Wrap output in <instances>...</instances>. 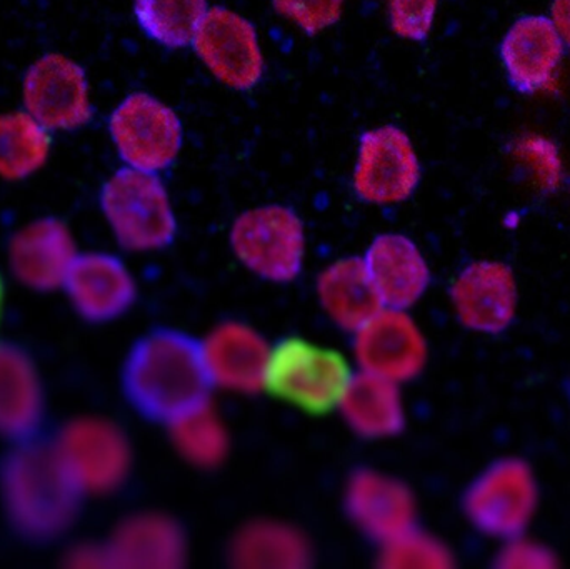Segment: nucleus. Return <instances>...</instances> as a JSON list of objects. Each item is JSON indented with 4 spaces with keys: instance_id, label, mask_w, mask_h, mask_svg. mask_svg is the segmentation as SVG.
<instances>
[{
    "instance_id": "nucleus-29",
    "label": "nucleus",
    "mask_w": 570,
    "mask_h": 569,
    "mask_svg": "<svg viewBox=\"0 0 570 569\" xmlns=\"http://www.w3.org/2000/svg\"><path fill=\"white\" fill-rule=\"evenodd\" d=\"M514 156L534 177L542 193H554L564 179V163L554 140L541 134H529L515 140Z\"/></svg>"
},
{
    "instance_id": "nucleus-15",
    "label": "nucleus",
    "mask_w": 570,
    "mask_h": 569,
    "mask_svg": "<svg viewBox=\"0 0 570 569\" xmlns=\"http://www.w3.org/2000/svg\"><path fill=\"white\" fill-rule=\"evenodd\" d=\"M79 256L69 226L56 217H43L13 234L9 267L27 290L50 293L62 290L73 261Z\"/></svg>"
},
{
    "instance_id": "nucleus-23",
    "label": "nucleus",
    "mask_w": 570,
    "mask_h": 569,
    "mask_svg": "<svg viewBox=\"0 0 570 569\" xmlns=\"http://www.w3.org/2000/svg\"><path fill=\"white\" fill-rule=\"evenodd\" d=\"M341 410L352 430L364 438L394 436L404 428V403L399 383L365 371L352 377Z\"/></svg>"
},
{
    "instance_id": "nucleus-9",
    "label": "nucleus",
    "mask_w": 570,
    "mask_h": 569,
    "mask_svg": "<svg viewBox=\"0 0 570 569\" xmlns=\"http://www.w3.org/2000/svg\"><path fill=\"white\" fill-rule=\"evenodd\" d=\"M421 179V159L404 129L382 124L362 134L352 170V190L362 203H405L417 190Z\"/></svg>"
},
{
    "instance_id": "nucleus-11",
    "label": "nucleus",
    "mask_w": 570,
    "mask_h": 569,
    "mask_svg": "<svg viewBox=\"0 0 570 569\" xmlns=\"http://www.w3.org/2000/svg\"><path fill=\"white\" fill-rule=\"evenodd\" d=\"M23 104L47 130L79 129L92 119L86 72L62 53H47L30 66Z\"/></svg>"
},
{
    "instance_id": "nucleus-3",
    "label": "nucleus",
    "mask_w": 570,
    "mask_h": 569,
    "mask_svg": "<svg viewBox=\"0 0 570 569\" xmlns=\"http://www.w3.org/2000/svg\"><path fill=\"white\" fill-rule=\"evenodd\" d=\"M352 377L351 364L337 351L288 337L271 347L263 387L305 413L327 414L341 408Z\"/></svg>"
},
{
    "instance_id": "nucleus-34",
    "label": "nucleus",
    "mask_w": 570,
    "mask_h": 569,
    "mask_svg": "<svg viewBox=\"0 0 570 569\" xmlns=\"http://www.w3.org/2000/svg\"><path fill=\"white\" fill-rule=\"evenodd\" d=\"M6 279L0 271V326H2L3 313H6Z\"/></svg>"
},
{
    "instance_id": "nucleus-28",
    "label": "nucleus",
    "mask_w": 570,
    "mask_h": 569,
    "mask_svg": "<svg viewBox=\"0 0 570 569\" xmlns=\"http://www.w3.org/2000/svg\"><path fill=\"white\" fill-rule=\"evenodd\" d=\"M381 565L385 568H451V551L429 534L412 528L407 533L382 545Z\"/></svg>"
},
{
    "instance_id": "nucleus-17",
    "label": "nucleus",
    "mask_w": 570,
    "mask_h": 569,
    "mask_svg": "<svg viewBox=\"0 0 570 569\" xmlns=\"http://www.w3.org/2000/svg\"><path fill=\"white\" fill-rule=\"evenodd\" d=\"M46 404L36 361L23 347L0 341V438L12 444L39 438Z\"/></svg>"
},
{
    "instance_id": "nucleus-20",
    "label": "nucleus",
    "mask_w": 570,
    "mask_h": 569,
    "mask_svg": "<svg viewBox=\"0 0 570 569\" xmlns=\"http://www.w3.org/2000/svg\"><path fill=\"white\" fill-rule=\"evenodd\" d=\"M203 351L214 386L240 393L263 387L271 346L253 327L220 324L203 341Z\"/></svg>"
},
{
    "instance_id": "nucleus-32",
    "label": "nucleus",
    "mask_w": 570,
    "mask_h": 569,
    "mask_svg": "<svg viewBox=\"0 0 570 569\" xmlns=\"http://www.w3.org/2000/svg\"><path fill=\"white\" fill-rule=\"evenodd\" d=\"M495 567L508 569H549L558 567L556 555L534 541L512 538L499 553Z\"/></svg>"
},
{
    "instance_id": "nucleus-24",
    "label": "nucleus",
    "mask_w": 570,
    "mask_h": 569,
    "mask_svg": "<svg viewBox=\"0 0 570 569\" xmlns=\"http://www.w3.org/2000/svg\"><path fill=\"white\" fill-rule=\"evenodd\" d=\"M230 560L239 568L301 569L311 565V547L287 524L257 521L237 534Z\"/></svg>"
},
{
    "instance_id": "nucleus-8",
    "label": "nucleus",
    "mask_w": 570,
    "mask_h": 569,
    "mask_svg": "<svg viewBox=\"0 0 570 569\" xmlns=\"http://www.w3.org/2000/svg\"><path fill=\"white\" fill-rule=\"evenodd\" d=\"M109 130L120 159L146 173L169 169L184 146L179 114L153 94L127 96L110 116Z\"/></svg>"
},
{
    "instance_id": "nucleus-10",
    "label": "nucleus",
    "mask_w": 570,
    "mask_h": 569,
    "mask_svg": "<svg viewBox=\"0 0 570 569\" xmlns=\"http://www.w3.org/2000/svg\"><path fill=\"white\" fill-rule=\"evenodd\" d=\"M190 47L214 79L229 89L249 92L263 82L266 57L259 32L236 10L210 7Z\"/></svg>"
},
{
    "instance_id": "nucleus-1",
    "label": "nucleus",
    "mask_w": 570,
    "mask_h": 569,
    "mask_svg": "<svg viewBox=\"0 0 570 569\" xmlns=\"http://www.w3.org/2000/svg\"><path fill=\"white\" fill-rule=\"evenodd\" d=\"M122 384L142 416L166 424L209 403L214 386L203 343L173 330L153 331L134 344Z\"/></svg>"
},
{
    "instance_id": "nucleus-21",
    "label": "nucleus",
    "mask_w": 570,
    "mask_h": 569,
    "mask_svg": "<svg viewBox=\"0 0 570 569\" xmlns=\"http://www.w3.org/2000/svg\"><path fill=\"white\" fill-rule=\"evenodd\" d=\"M104 547L110 568L174 569L186 560L183 530L160 514L127 518Z\"/></svg>"
},
{
    "instance_id": "nucleus-6",
    "label": "nucleus",
    "mask_w": 570,
    "mask_h": 569,
    "mask_svg": "<svg viewBox=\"0 0 570 569\" xmlns=\"http://www.w3.org/2000/svg\"><path fill=\"white\" fill-rule=\"evenodd\" d=\"M538 498L532 468L521 458H502L475 478L462 504L478 531L509 541L528 530Z\"/></svg>"
},
{
    "instance_id": "nucleus-5",
    "label": "nucleus",
    "mask_w": 570,
    "mask_h": 569,
    "mask_svg": "<svg viewBox=\"0 0 570 569\" xmlns=\"http://www.w3.org/2000/svg\"><path fill=\"white\" fill-rule=\"evenodd\" d=\"M50 443L83 498L112 493L129 474V440L117 424L104 418H76L63 424Z\"/></svg>"
},
{
    "instance_id": "nucleus-19",
    "label": "nucleus",
    "mask_w": 570,
    "mask_h": 569,
    "mask_svg": "<svg viewBox=\"0 0 570 569\" xmlns=\"http://www.w3.org/2000/svg\"><path fill=\"white\" fill-rule=\"evenodd\" d=\"M365 269L382 306L409 310L431 283L428 261L414 241L404 234H381L365 251Z\"/></svg>"
},
{
    "instance_id": "nucleus-26",
    "label": "nucleus",
    "mask_w": 570,
    "mask_h": 569,
    "mask_svg": "<svg viewBox=\"0 0 570 569\" xmlns=\"http://www.w3.org/2000/svg\"><path fill=\"white\" fill-rule=\"evenodd\" d=\"M209 9V0H134L140 29L154 42L173 50L193 43Z\"/></svg>"
},
{
    "instance_id": "nucleus-22",
    "label": "nucleus",
    "mask_w": 570,
    "mask_h": 569,
    "mask_svg": "<svg viewBox=\"0 0 570 569\" xmlns=\"http://www.w3.org/2000/svg\"><path fill=\"white\" fill-rule=\"evenodd\" d=\"M317 293L328 317L347 331L357 330L384 307L361 257L331 264L318 277Z\"/></svg>"
},
{
    "instance_id": "nucleus-33",
    "label": "nucleus",
    "mask_w": 570,
    "mask_h": 569,
    "mask_svg": "<svg viewBox=\"0 0 570 569\" xmlns=\"http://www.w3.org/2000/svg\"><path fill=\"white\" fill-rule=\"evenodd\" d=\"M551 20L570 52V0H552Z\"/></svg>"
},
{
    "instance_id": "nucleus-7",
    "label": "nucleus",
    "mask_w": 570,
    "mask_h": 569,
    "mask_svg": "<svg viewBox=\"0 0 570 569\" xmlns=\"http://www.w3.org/2000/svg\"><path fill=\"white\" fill-rule=\"evenodd\" d=\"M230 246L257 276L288 283L301 274L304 264V223L283 204L253 207L234 220Z\"/></svg>"
},
{
    "instance_id": "nucleus-31",
    "label": "nucleus",
    "mask_w": 570,
    "mask_h": 569,
    "mask_svg": "<svg viewBox=\"0 0 570 569\" xmlns=\"http://www.w3.org/2000/svg\"><path fill=\"white\" fill-rule=\"evenodd\" d=\"M441 0H385L389 26L395 36L425 42L434 29Z\"/></svg>"
},
{
    "instance_id": "nucleus-30",
    "label": "nucleus",
    "mask_w": 570,
    "mask_h": 569,
    "mask_svg": "<svg viewBox=\"0 0 570 569\" xmlns=\"http://www.w3.org/2000/svg\"><path fill=\"white\" fill-rule=\"evenodd\" d=\"M347 0H271L274 10L305 36H318L344 16Z\"/></svg>"
},
{
    "instance_id": "nucleus-27",
    "label": "nucleus",
    "mask_w": 570,
    "mask_h": 569,
    "mask_svg": "<svg viewBox=\"0 0 570 569\" xmlns=\"http://www.w3.org/2000/svg\"><path fill=\"white\" fill-rule=\"evenodd\" d=\"M167 426L180 453L193 463L213 467L226 454V431L209 403L177 418Z\"/></svg>"
},
{
    "instance_id": "nucleus-14",
    "label": "nucleus",
    "mask_w": 570,
    "mask_h": 569,
    "mask_svg": "<svg viewBox=\"0 0 570 569\" xmlns=\"http://www.w3.org/2000/svg\"><path fill=\"white\" fill-rule=\"evenodd\" d=\"M499 56L512 89L532 96L554 82L566 46L551 17L529 13L509 27Z\"/></svg>"
},
{
    "instance_id": "nucleus-13",
    "label": "nucleus",
    "mask_w": 570,
    "mask_h": 569,
    "mask_svg": "<svg viewBox=\"0 0 570 569\" xmlns=\"http://www.w3.org/2000/svg\"><path fill=\"white\" fill-rule=\"evenodd\" d=\"M451 300L462 326L492 336L504 333L518 313L514 271L501 261H474L455 277Z\"/></svg>"
},
{
    "instance_id": "nucleus-2",
    "label": "nucleus",
    "mask_w": 570,
    "mask_h": 569,
    "mask_svg": "<svg viewBox=\"0 0 570 569\" xmlns=\"http://www.w3.org/2000/svg\"><path fill=\"white\" fill-rule=\"evenodd\" d=\"M82 500L50 441L33 438L12 444L0 463V501L23 540L49 543L66 534Z\"/></svg>"
},
{
    "instance_id": "nucleus-12",
    "label": "nucleus",
    "mask_w": 570,
    "mask_h": 569,
    "mask_svg": "<svg viewBox=\"0 0 570 569\" xmlns=\"http://www.w3.org/2000/svg\"><path fill=\"white\" fill-rule=\"evenodd\" d=\"M354 353L365 373L404 383L424 370L428 343L407 310L384 306L354 331Z\"/></svg>"
},
{
    "instance_id": "nucleus-25",
    "label": "nucleus",
    "mask_w": 570,
    "mask_h": 569,
    "mask_svg": "<svg viewBox=\"0 0 570 569\" xmlns=\"http://www.w3.org/2000/svg\"><path fill=\"white\" fill-rule=\"evenodd\" d=\"M50 144L46 127L29 112L0 116V177L26 179L46 164Z\"/></svg>"
},
{
    "instance_id": "nucleus-4",
    "label": "nucleus",
    "mask_w": 570,
    "mask_h": 569,
    "mask_svg": "<svg viewBox=\"0 0 570 569\" xmlns=\"http://www.w3.org/2000/svg\"><path fill=\"white\" fill-rule=\"evenodd\" d=\"M100 207L117 243L134 253L164 249L176 237V213L159 174L117 170L104 184Z\"/></svg>"
},
{
    "instance_id": "nucleus-18",
    "label": "nucleus",
    "mask_w": 570,
    "mask_h": 569,
    "mask_svg": "<svg viewBox=\"0 0 570 569\" xmlns=\"http://www.w3.org/2000/svg\"><path fill=\"white\" fill-rule=\"evenodd\" d=\"M345 504L352 521L372 540L385 545L415 528V501L394 478L357 471L348 481Z\"/></svg>"
},
{
    "instance_id": "nucleus-16",
    "label": "nucleus",
    "mask_w": 570,
    "mask_h": 569,
    "mask_svg": "<svg viewBox=\"0 0 570 569\" xmlns=\"http://www.w3.org/2000/svg\"><path fill=\"white\" fill-rule=\"evenodd\" d=\"M62 290L73 311L90 323H109L122 316L137 294L129 267L107 253H79Z\"/></svg>"
}]
</instances>
